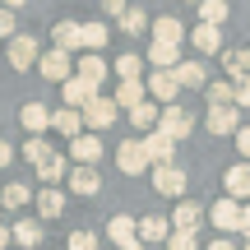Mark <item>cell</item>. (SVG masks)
I'll return each instance as SVG.
<instances>
[{
    "instance_id": "c3c4849f",
    "label": "cell",
    "mask_w": 250,
    "mask_h": 250,
    "mask_svg": "<svg viewBox=\"0 0 250 250\" xmlns=\"http://www.w3.org/2000/svg\"><path fill=\"white\" fill-rule=\"evenodd\" d=\"M241 223H246V227H241V232L250 236V204H241Z\"/></svg>"
},
{
    "instance_id": "83f0119b",
    "label": "cell",
    "mask_w": 250,
    "mask_h": 250,
    "mask_svg": "<svg viewBox=\"0 0 250 250\" xmlns=\"http://www.w3.org/2000/svg\"><path fill=\"white\" fill-rule=\"evenodd\" d=\"M70 167H74V162L65 158V153H51V158H46L42 167H37V181H46V186H56V181H65V176H70Z\"/></svg>"
},
{
    "instance_id": "f1b7e54d",
    "label": "cell",
    "mask_w": 250,
    "mask_h": 250,
    "mask_svg": "<svg viewBox=\"0 0 250 250\" xmlns=\"http://www.w3.org/2000/svg\"><path fill=\"white\" fill-rule=\"evenodd\" d=\"M116 28H121V33L125 37H144V33H148V19H144V5H130V9H125V14L116 19Z\"/></svg>"
},
{
    "instance_id": "d6a6232c",
    "label": "cell",
    "mask_w": 250,
    "mask_h": 250,
    "mask_svg": "<svg viewBox=\"0 0 250 250\" xmlns=\"http://www.w3.org/2000/svg\"><path fill=\"white\" fill-rule=\"evenodd\" d=\"M19 153H23V158H28V162H33V167H42V162H46V158H51V153H56V148H51V144H46V139H42V134H28V144H23V148H19Z\"/></svg>"
},
{
    "instance_id": "4316f807",
    "label": "cell",
    "mask_w": 250,
    "mask_h": 250,
    "mask_svg": "<svg viewBox=\"0 0 250 250\" xmlns=\"http://www.w3.org/2000/svg\"><path fill=\"white\" fill-rule=\"evenodd\" d=\"M74 74H79L83 83H88V88H102V79H107V61H102V56H83L79 65H74Z\"/></svg>"
},
{
    "instance_id": "ffe728a7",
    "label": "cell",
    "mask_w": 250,
    "mask_h": 250,
    "mask_svg": "<svg viewBox=\"0 0 250 250\" xmlns=\"http://www.w3.org/2000/svg\"><path fill=\"white\" fill-rule=\"evenodd\" d=\"M56 33V51H83V23H70V19H65V23H56L51 28Z\"/></svg>"
},
{
    "instance_id": "d590c367",
    "label": "cell",
    "mask_w": 250,
    "mask_h": 250,
    "mask_svg": "<svg viewBox=\"0 0 250 250\" xmlns=\"http://www.w3.org/2000/svg\"><path fill=\"white\" fill-rule=\"evenodd\" d=\"M139 102H148V98H144V83L139 79H130V83H121V88H116V107H139Z\"/></svg>"
},
{
    "instance_id": "5bb4252c",
    "label": "cell",
    "mask_w": 250,
    "mask_h": 250,
    "mask_svg": "<svg viewBox=\"0 0 250 250\" xmlns=\"http://www.w3.org/2000/svg\"><path fill=\"white\" fill-rule=\"evenodd\" d=\"M204 125L213 134H232V139H236V130H241V107H208Z\"/></svg>"
},
{
    "instance_id": "7c38bea8",
    "label": "cell",
    "mask_w": 250,
    "mask_h": 250,
    "mask_svg": "<svg viewBox=\"0 0 250 250\" xmlns=\"http://www.w3.org/2000/svg\"><path fill=\"white\" fill-rule=\"evenodd\" d=\"M171 232H199V223H204V208L195 204V199H176V208H171Z\"/></svg>"
},
{
    "instance_id": "7a4b0ae2",
    "label": "cell",
    "mask_w": 250,
    "mask_h": 250,
    "mask_svg": "<svg viewBox=\"0 0 250 250\" xmlns=\"http://www.w3.org/2000/svg\"><path fill=\"white\" fill-rule=\"evenodd\" d=\"M148 176H153V190H158V195H167V199H186V186H190L186 167H176V162H171V167H153Z\"/></svg>"
},
{
    "instance_id": "5b68a950",
    "label": "cell",
    "mask_w": 250,
    "mask_h": 250,
    "mask_svg": "<svg viewBox=\"0 0 250 250\" xmlns=\"http://www.w3.org/2000/svg\"><path fill=\"white\" fill-rule=\"evenodd\" d=\"M37 61H42V46H37V37H33V33L9 37V70H33Z\"/></svg>"
},
{
    "instance_id": "7402d4cb",
    "label": "cell",
    "mask_w": 250,
    "mask_h": 250,
    "mask_svg": "<svg viewBox=\"0 0 250 250\" xmlns=\"http://www.w3.org/2000/svg\"><path fill=\"white\" fill-rule=\"evenodd\" d=\"M167 236H171V218H158V213H144L139 218V241L148 246V241H162L167 246Z\"/></svg>"
},
{
    "instance_id": "d4e9b609",
    "label": "cell",
    "mask_w": 250,
    "mask_h": 250,
    "mask_svg": "<svg viewBox=\"0 0 250 250\" xmlns=\"http://www.w3.org/2000/svg\"><path fill=\"white\" fill-rule=\"evenodd\" d=\"M51 130L65 134V139H79V134H83V111H70V107L51 111Z\"/></svg>"
},
{
    "instance_id": "603a6c76",
    "label": "cell",
    "mask_w": 250,
    "mask_h": 250,
    "mask_svg": "<svg viewBox=\"0 0 250 250\" xmlns=\"http://www.w3.org/2000/svg\"><path fill=\"white\" fill-rule=\"evenodd\" d=\"M65 213V190L61 186H42L37 190V218H61Z\"/></svg>"
},
{
    "instance_id": "60d3db41",
    "label": "cell",
    "mask_w": 250,
    "mask_h": 250,
    "mask_svg": "<svg viewBox=\"0 0 250 250\" xmlns=\"http://www.w3.org/2000/svg\"><path fill=\"white\" fill-rule=\"evenodd\" d=\"M0 37H19V23H14V9L0 5Z\"/></svg>"
},
{
    "instance_id": "1f68e13d",
    "label": "cell",
    "mask_w": 250,
    "mask_h": 250,
    "mask_svg": "<svg viewBox=\"0 0 250 250\" xmlns=\"http://www.w3.org/2000/svg\"><path fill=\"white\" fill-rule=\"evenodd\" d=\"M227 14H232L227 0H204V5H199V23H208V28H223Z\"/></svg>"
},
{
    "instance_id": "8992f818",
    "label": "cell",
    "mask_w": 250,
    "mask_h": 250,
    "mask_svg": "<svg viewBox=\"0 0 250 250\" xmlns=\"http://www.w3.org/2000/svg\"><path fill=\"white\" fill-rule=\"evenodd\" d=\"M37 74H46L51 83H65V79H74V56L70 51H42V61H37Z\"/></svg>"
},
{
    "instance_id": "52a82bcc",
    "label": "cell",
    "mask_w": 250,
    "mask_h": 250,
    "mask_svg": "<svg viewBox=\"0 0 250 250\" xmlns=\"http://www.w3.org/2000/svg\"><path fill=\"white\" fill-rule=\"evenodd\" d=\"M208 223L218 227V236H227V232H241V227H246V223H241V204L223 195L213 208H208Z\"/></svg>"
},
{
    "instance_id": "836d02e7",
    "label": "cell",
    "mask_w": 250,
    "mask_h": 250,
    "mask_svg": "<svg viewBox=\"0 0 250 250\" xmlns=\"http://www.w3.org/2000/svg\"><path fill=\"white\" fill-rule=\"evenodd\" d=\"M14 241L28 246V250L42 246V223H33V218H19V223H14Z\"/></svg>"
},
{
    "instance_id": "30bf717a",
    "label": "cell",
    "mask_w": 250,
    "mask_h": 250,
    "mask_svg": "<svg viewBox=\"0 0 250 250\" xmlns=\"http://www.w3.org/2000/svg\"><path fill=\"white\" fill-rule=\"evenodd\" d=\"M139 139H144V148H148V162H153V167H171V162H176V139H167L162 130L139 134Z\"/></svg>"
},
{
    "instance_id": "f6af8a7d",
    "label": "cell",
    "mask_w": 250,
    "mask_h": 250,
    "mask_svg": "<svg viewBox=\"0 0 250 250\" xmlns=\"http://www.w3.org/2000/svg\"><path fill=\"white\" fill-rule=\"evenodd\" d=\"M204 250H241V246H232V241H227V236H213V241H208Z\"/></svg>"
},
{
    "instance_id": "44dd1931",
    "label": "cell",
    "mask_w": 250,
    "mask_h": 250,
    "mask_svg": "<svg viewBox=\"0 0 250 250\" xmlns=\"http://www.w3.org/2000/svg\"><path fill=\"white\" fill-rule=\"evenodd\" d=\"M176 79H181V88H208V65L199 61V56H195V61H181L176 65Z\"/></svg>"
},
{
    "instance_id": "b9f144b4",
    "label": "cell",
    "mask_w": 250,
    "mask_h": 250,
    "mask_svg": "<svg viewBox=\"0 0 250 250\" xmlns=\"http://www.w3.org/2000/svg\"><path fill=\"white\" fill-rule=\"evenodd\" d=\"M236 148H241V162H250V125L236 130Z\"/></svg>"
},
{
    "instance_id": "4fadbf2b",
    "label": "cell",
    "mask_w": 250,
    "mask_h": 250,
    "mask_svg": "<svg viewBox=\"0 0 250 250\" xmlns=\"http://www.w3.org/2000/svg\"><path fill=\"white\" fill-rule=\"evenodd\" d=\"M19 125H23L28 134H46L51 130V107H46V102H23V107H19Z\"/></svg>"
},
{
    "instance_id": "7dc6e473",
    "label": "cell",
    "mask_w": 250,
    "mask_h": 250,
    "mask_svg": "<svg viewBox=\"0 0 250 250\" xmlns=\"http://www.w3.org/2000/svg\"><path fill=\"white\" fill-rule=\"evenodd\" d=\"M9 241H14V227H5V223H0V250H5Z\"/></svg>"
},
{
    "instance_id": "816d5d0a",
    "label": "cell",
    "mask_w": 250,
    "mask_h": 250,
    "mask_svg": "<svg viewBox=\"0 0 250 250\" xmlns=\"http://www.w3.org/2000/svg\"><path fill=\"white\" fill-rule=\"evenodd\" d=\"M241 61H246V74H250V46H246V51H241Z\"/></svg>"
},
{
    "instance_id": "f907efd6",
    "label": "cell",
    "mask_w": 250,
    "mask_h": 250,
    "mask_svg": "<svg viewBox=\"0 0 250 250\" xmlns=\"http://www.w3.org/2000/svg\"><path fill=\"white\" fill-rule=\"evenodd\" d=\"M116 250H144V241H125V246H116Z\"/></svg>"
},
{
    "instance_id": "ab89813d",
    "label": "cell",
    "mask_w": 250,
    "mask_h": 250,
    "mask_svg": "<svg viewBox=\"0 0 250 250\" xmlns=\"http://www.w3.org/2000/svg\"><path fill=\"white\" fill-rule=\"evenodd\" d=\"M167 250H199V232H171Z\"/></svg>"
},
{
    "instance_id": "277c9868",
    "label": "cell",
    "mask_w": 250,
    "mask_h": 250,
    "mask_svg": "<svg viewBox=\"0 0 250 250\" xmlns=\"http://www.w3.org/2000/svg\"><path fill=\"white\" fill-rule=\"evenodd\" d=\"M116 116H121V111H116V98H102V93L88 102V107H83V125H88L93 134L111 130V125H116Z\"/></svg>"
},
{
    "instance_id": "cb8c5ba5",
    "label": "cell",
    "mask_w": 250,
    "mask_h": 250,
    "mask_svg": "<svg viewBox=\"0 0 250 250\" xmlns=\"http://www.w3.org/2000/svg\"><path fill=\"white\" fill-rule=\"evenodd\" d=\"M107 241H116V246H125V241H139V218L116 213V218L107 223Z\"/></svg>"
},
{
    "instance_id": "ac0fdd59",
    "label": "cell",
    "mask_w": 250,
    "mask_h": 250,
    "mask_svg": "<svg viewBox=\"0 0 250 250\" xmlns=\"http://www.w3.org/2000/svg\"><path fill=\"white\" fill-rule=\"evenodd\" d=\"M144 61L153 65V70H176L186 56H181V46H171V42H148V56Z\"/></svg>"
},
{
    "instance_id": "11a10c76",
    "label": "cell",
    "mask_w": 250,
    "mask_h": 250,
    "mask_svg": "<svg viewBox=\"0 0 250 250\" xmlns=\"http://www.w3.org/2000/svg\"><path fill=\"white\" fill-rule=\"evenodd\" d=\"M130 5H144V0H130Z\"/></svg>"
},
{
    "instance_id": "bcb514c9",
    "label": "cell",
    "mask_w": 250,
    "mask_h": 250,
    "mask_svg": "<svg viewBox=\"0 0 250 250\" xmlns=\"http://www.w3.org/2000/svg\"><path fill=\"white\" fill-rule=\"evenodd\" d=\"M9 162H14V148H9V144L0 139V167H9Z\"/></svg>"
},
{
    "instance_id": "484cf974",
    "label": "cell",
    "mask_w": 250,
    "mask_h": 250,
    "mask_svg": "<svg viewBox=\"0 0 250 250\" xmlns=\"http://www.w3.org/2000/svg\"><path fill=\"white\" fill-rule=\"evenodd\" d=\"M158 121H162V107H158V102H139V107H134L130 111V125H134V130H139V134H153V130H158Z\"/></svg>"
},
{
    "instance_id": "4dcf8cb0",
    "label": "cell",
    "mask_w": 250,
    "mask_h": 250,
    "mask_svg": "<svg viewBox=\"0 0 250 250\" xmlns=\"http://www.w3.org/2000/svg\"><path fill=\"white\" fill-rule=\"evenodd\" d=\"M111 74H116L121 83H130V79H139V74H144V61H139L134 51H125V56H116V65H111Z\"/></svg>"
},
{
    "instance_id": "f5cc1de1",
    "label": "cell",
    "mask_w": 250,
    "mask_h": 250,
    "mask_svg": "<svg viewBox=\"0 0 250 250\" xmlns=\"http://www.w3.org/2000/svg\"><path fill=\"white\" fill-rule=\"evenodd\" d=\"M241 250H250V236H246V246H241Z\"/></svg>"
},
{
    "instance_id": "e0dca14e",
    "label": "cell",
    "mask_w": 250,
    "mask_h": 250,
    "mask_svg": "<svg viewBox=\"0 0 250 250\" xmlns=\"http://www.w3.org/2000/svg\"><path fill=\"white\" fill-rule=\"evenodd\" d=\"M190 42H195L199 56H223V28L199 23V28H190Z\"/></svg>"
},
{
    "instance_id": "ee69618b",
    "label": "cell",
    "mask_w": 250,
    "mask_h": 250,
    "mask_svg": "<svg viewBox=\"0 0 250 250\" xmlns=\"http://www.w3.org/2000/svg\"><path fill=\"white\" fill-rule=\"evenodd\" d=\"M236 107H241V111L250 107V74H246L241 83H236Z\"/></svg>"
},
{
    "instance_id": "ba28073f",
    "label": "cell",
    "mask_w": 250,
    "mask_h": 250,
    "mask_svg": "<svg viewBox=\"0 0 250 250\" xmlns=\"http://www.w3.org/2000/svg\"><path fill=\"white\" fill-rule=\"evenodd\" d=\"M158 130L167 134V139H190V130H195V116H190L186 107H162V121H158Z\"/></svg>"
},
{
    "instance_id": "74e56055",
    "label": "cell",
    "mask_w": 250,
    "mask_h": 250,
    "mask_svg": "<svg viewBox=\"0 0 250 250\" xmlns=\"http://www.w3.org/2000/svg\"><path fill=\"white\" fill-rule=\"evenodd\" d=\"M223 70H227V79H232V83H241V79H246V61H241V51H223Z\"/></svg>"
},
{
    "instance_id": "7bdbcfd3",
    "label": "cell",
    "mask_w": 250,
    "mask_h": 250,
    "mask_svg": "<svg viewBox=\"0 0 250 250\" xmlns=\"http://www.w3.org/2000/svg\"><path fill=\"white\" fill-rule=\"evenodd\" d=\"M102 9H107V19H121L130 9V0H102Z\"/></svg>"
},
{
    "instance_id": "3957f363",
    "label": "cell",
    "mask_w": 250,
    "mask_h": 250,
    "mask_svg": "<svg viewBox=\"0 0 250 250\" xmlns=\"http://www.w3.org/2000/svg\"><path fill=\"white\" fill-rule=\"evenodd\" d=\"M148 98L158 102V107H176V98H181L176 70H153V74H148Z\"/></svg>"
},
{
    "instance_id": "d6986e66",
    "label": "cell",
    "mask_w": 250,
    "mask_h": 250,
    "mask_svg": "<svg viewBox=\"0 0 250 250\" xmlns=\"http://www.w3.org/2000/svg\"><path fill=\"white\" fill-rule=\"evenodd\" d=\"M102 190V176H98V167H70V195H98Z\"/></svg>"
},
{
    "instance_id": "f546056e",
    "label": "cell",
    "mask_w": 250,
    "mask_h": 250,
    "mask_svg": "<svg viewBox=\"0 0 250 250\" xmlns=\"http://www.w3.org/2000/svg\"><path fill=\"white\" fill-rule=\"evenodd\" d=\"M204 93H208V107H236V83L232 79H213Z\"/></svg>"
},
{
    "instance_id": "f35d334b",
    "label": "cell",
    "mask_w": 250,
    "mask_h": 250,
    "mask_svg": "<svg viewBox=\"0 0 250 250\" xmlns=\"http://www.w3.org/2000/svg\"><path fill=\"white\" fill-rule=\"evenodd\" d=\"M98 232H70V241H65V250H98Z\"/></svg>"
},
{
    "instance_id": "8fae6325",
    "label": "cell",
    "mask_w": 250,
    "mask_h": 250,
    "mask_svg": "<svg viewBox=\"0 0 250 250\" xmlns=\"http://www.w3.org/2000/svg\"><path fill=\"white\" fill-rule=\"evenodd\" d=\"M98 158H102V139L93 130H83L79 139H70V162H74V167H93Z\"/></svg>"
},
{
    "instance_id": "681fc988",
    "label": "cell",
    "mask_w": 250,
    "mask_h": 250,
    "mask_svg": "<svg viewBox=\"0 0 250 250\" xmlns=\"http://www.w3.org/2000/svg\"><path fill=\"white\" fill-rule=\"evenodd\" d=\"M0 5H5V9H23L28 0H0Z\"/></svg>"
},
{
    "instance_id": "e575fe53",
    "label": "cell",
    "mask_w": 250,
    "mask_h": 250,
    "mask_svg": "<svg viewBox=\"0 0 250 250\" xmlns=\"http://www.w3.org/2000/svg\"><path fill=\"white\" fill-rule=\"evenodd\" d=\"M107 23H102V19H98V23H83V51H93V56H98L102 51V46H107Z\"/></svg>"
},
{
    "instance_id": "2e32d148",
    "label": "cell",
    "mask_w": 250,
    "mask_h": 250,
    "mask_svg": "<svg viewBox=\"0 0 250 250\" xmlns=\"http://www.w3.org/2000/svg\"><path fill=\"white\" fill-rule=\"evenodd\" d=\"M148 33H153V42H171V46H181V37H190V33H186V23H181L176 14H158Z\"/></svg>"
},
{
    "instance_id": "6da1fadb",
    "label": "cell",
    "mask_w": 250,
    "mask_h": 250,
    "mask_svg": "<svg viewBox=\"0 0 250 250\" xmlns=\"http://www.w3.org/2000/svg\"><path fill=\"white\" fill-rule=\"evenodd\" d=\"M116 167L125 171V176H144V171H153L148 148H144L139 134H134V139H125V144H116Z\"/></svg>"
},
{
    "instance_id": "9a60e30c",
    "label": "cell",
    "mask_w": 250,
    "mask_h": 250,
    "mask_svg": "<svg viewBox=\"0 0 250 250\" xmlns=\"http://www.w3.org/2000/svg\"><path fill=\"white\" fill-rule=\"evenodd\" d=\"M61 98H65V107H70V111H83L93 98H98V88H88V83L74 74V79H65V83H61Z\"/></svg>"
},
{
    "instance_id": "9c48e42d",
    "label": "cell",
    "mask_w": 250,
    "mask_h": 250,
    "mask_svg": "<svg viewBox=\"0 0 250 250\" xmlns=\"http://www.w3.org/2000/svg\"><path fill=\"white\" fill-rule=\"evenodd\" d=\"M223 190L236 204H250V162H236V167L223 171Z\"/></svg>"
},
{
    "instance_id": "8d00e7d4",
    "label": "cell",
    "mask_w": 250,
    "mask_h": 250,
    "mask_svg": "<svg viewBox=\"0 0 250 250\" xmlns=\"http://www.w3.org/2000/svg\"><path fill=\"white\" fill-rule=\"evenodd\" d=\"M28 199H33V190H28L23 181H9V186H5V195H0V204H5V208H23Z\"/></svg>"
},
{
    "instance_id": "db71d44e",
    "label": "cell",
    "mask_w": 250,
    "mask_h": 250,
    "mask_svg": "<svg viewBox=\"0 0 250 250\" xmlns=\"http://www.w3.org/2000/svg\"><path fill=\"white\" fill-rule=\"evenodd\" d=\"M190 5H204V0H190Z\"/></svg>"
}]
</instances>
